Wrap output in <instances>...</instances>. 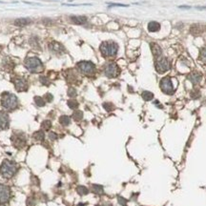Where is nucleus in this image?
I'll return each instance as SVG.
<instances>
[{
	"mask_svg": "<svg viewBox=\"0 0 206 206\" xmlns=\"http://www.w3.org/2000/svg\"><path fill=\"white\" fill-rule=\"evenodd\" d=\"M18 170L17 164L14 161H12V160L5 159L4 161L2 162L1 166H0V174L3 178L5 179H11L12 178L15 174H16Z\"/></svg>",
	"mask_w": 206,
	"mask_h": 206,
	"instance_id": "obj_1",
	"label": "nucleus"
},
{
	"mask_svg": "<svg viewBox=\"0 0 206 206\" xmlns=\"http://www.w3.org/2000/svg\"><path fill=\"white\" fill-rule=\"evenodd\" d=\"M1 104L6 110L12 111L16 109V107L18 106V99L14 94L4 93L1 98Z\"/></svg>",
	"mask_w": 206,
	"mask_h": 206,
	"instance_id": "obj_2",
	"label": "nucleus"
},
{
	"mask_svg": "<svg viewBox=\"0 0 206 206\" xmlns=\"http://www.w3.org/2000/svg\"><path fill=\"white\" fill-rule=\"evenodd\" d=\"M25 67L32 73H40L44 70L43 64L38 57H29L25 60Z\"/></svg>",
	"mask_w": 206,
	"mask_h": 206,
	"instance_id": "obj_3",
	"label": "nucleus"
},
{
	"mask_svg": "<svg viewBox=\"0 0 206 206\" xmlns=\"http://www.w3.org/2000/svg\"><path fill=\"white\" fill-rule=\"evenodd\" d=\"M99 50H100L103 56L105 57L115 56L117 53L118 46L115 42H103L100 45V47H99Z\"/></svg>",
	"mask_w": 206,
	"mask_h": 206,
	"instance_id": "obj_4",
	"label": "nucleus"
},
{
	"mask_svg": "<svg viewBox=\"0 0 206 206\" xmlns=\"http://www.w3.org/2000/svg\"><path fill=\"white\" fill-rule=\"evenodd\" d=\"M77 68L85 76H92L95 72V64L91 61H80L77 63Z\"/></svg>",
	"mask_w": 206,
	"mask_h": 206,
	"instance_id": "obj_5",
	"label": "nucleus"
},
{
	"mask_svg": "<svg viewBox=\"0 0 206 206\" xmlns=\"http://www.w3.org/2000/svg\"><path fill=\"white\" fill-rule=\"evenodd\" d=\"M11 140H12V145L15 148H17V149L24 148L26 146V143H27L25 135L23 133H21V132H14L11 137Z\"/></svg>",
	"mask_w": 206,
	"mask_h": 206,
	"instance_id": "obj_6",
	"label": "nucleus"
},
{
	"mask_svg": "<svg viewBox=\"0 0 206 206\" xmlns=\"http://www.w3.org/2000/svg\"><path fill=\"white\" fill-rule=\"evenodd\" d=\"M154 66H156V70L157 71V73H165L170 69V63H169L168 59L163 56L156 59Z\"/></svg>",
	"mask_w": 206,
	"mask_h": 206,
	"instance_id": "obj_7",
	"label": "nucleus"
},
{
	"mask_svg": "<svg viewBox=\"0 0 206 206\" xmlns=\"http://www.w3.org/2000/svg\"><path fill=\"white\" fill-rule=\"evenodd\" d=\"M120 73V70L118 68V66L114 62H111L106 65L104 69V73L106 76L113 78V77H117Z\"/></svg>",
	"mask_w": 206,
	"mask_h": 206,
	"instance_id": "obj_8",
	"label": "nucleus"
},
{
	"mask_svg": "<svg viewBox=\"0 0 206 206\" xmlns=\"http://www.w3.org/2000/svg\"><path fill=\"white\" fill-rule=\"evenodd\" d=\"M160 89L162 90L163 93H165L167 95H172L174 93V86L172 83V80L169 76L163 77L160 81Z\"/></svg>",
	"mask_w": 206,
	"mask_h": 206,
	"instance_id": "obj_9",
	"label": "nucleus"
},
{
	"mask_svg": "<svg viewBox=\"0 0 206 206\" xmlns=\"http://www.w3.org/2000/svg\"><path fill=\"white\" fill-rule=\"evenodd\" d=\"M12 82H14L15 90L18 92H25L28 90V82L24 77H20V76H16L12 78Z\"/></svg>",
	"mask_w": 206,
	"mask_h": 206,
	"instance_id": "obj_10",
	"label": "nucleus"
},
{
	"mask_svg": "<svg viewBox=\"0 0 206 206\" xmlns=\"http://www.w3.org/2000/svg\"><path fill=\"white\" fill-rule=\"evenodd\" d=\"M11 198V189L5 184H0V204L7 203Z\"/></svg>",
	"mask_w": 206,
	"mask_h": 206,
	"instance_id": "obj_11",
	"label": "nucleus"
},
{
	"mask_svg": "<svg viewBox=\"0 0 206 206\" xmlns=\"http://www.w3.org/2000/svg\"><path fill=\"white\" fill-rule=\"evenodd\" d=\"M9 124H10L9 115L6 113L0 111V131L8 129Z\"/></svg>",
	"mask_w": 206,
	"mask_h": 206,
	"instance_id": "obj_12",
	"label": "nucleus"
},
{
	"mask_svg": "<svg viewBox=\"0 0 206 206\" xmlns=\"http://www.w3.org/2000/svg\"><path fill=\"white\" fill-rule=\"evenodd\" d=\"M150 47H151V50H152L153 56H154V59L159 58V57L162 56V50H161V48H160L157 43H151Z\"/></svg>",
	"mask_w": 206,
	"mask_h": 206,
	"instance_id": "obj_13",
	"label": "nucleus"
},
{
	"mask_svg": "<svg viewBox=\"0 0 206 206\" xmlns=\"http://www.w3.org/2000/svg\"><path fill=\"white\" fill-rule=\"evenodd\" d=\"M50 50L56 54H62L64 53V51H65L63 45L58 42H52L50 44Z\"/></svg>",
	"mask_w": 206,
	"mask_h": 206,
	"instance_id": "obj_14",
	"label": "nucleus"
},
{
	"mask_svg": "<svg viewBox=\"0 0 206 206\" xmlns=\"http://www.w3.org/2000/svg\"><path fill=\"white\" fill-rule=\"evenodd\" d=\"M190 29H191V30H190L191 34L193 35H195V36H198V35L201 34L204 32V26L199 25V24L193 25V26H191V28Z\"/></svg>",
	"mask_w": 206,
	"mask_h": 206,
	"instance_id": "obj_15",
	"label": "nucleus"
},
{
	"mask_svg": "<svg viewBox=\"0 0 206 206\" xmlns=\"http://www.w3.org/2000/svg\"><path fill=\"white\" fill-rule=\"evenodd\" d=\"M70 19H71V21H72L73 23L77 24V25L85 24L87 22V17L86 16H81V15H79V16H71Z\"/></svg>",
	"mask_w": 206,
	"mask_h": 206,
	"instance_id": "obj_16",
	"label": "nucleus"
},
{
	"mask_svg": "<svg viewBox=\"0 0 206 206\" xmlns=\"http://www.w3.org/2000/svg\"><path fill=\"white\" fill-rule=\"evenodd\" d=\"M188 78H189L190 81L193 83V84H198L201 79V75L199 73L195 72V73H192L191 75L188 76Z\"/></svg>",
	"mask_w": 206,
	"mask_h": 206,
	"instance_id": "obj_17",
	"label": "nucleus"
},
{
	"mask_svg": "<svg viewBox=\"0 0 206 206\" xmlns=\"http://www.w3.org/2000/svg\"><path fill=\"white\" fill-rule=\"evenodd\" d=\"M31 23V20L28 18H18L16 20H14V25L17 26V27H25L28 24Z\"/></svg>",
	"mask_w": 206,
	"mask_h": 206,
	"instance_id": "obj_18",
	"label": "nucleus"
},
{
	"mask_svg": "<svg viewBox=\"0 0 206 206\" xmlns=\"http://www.w3.org/2000/svg\"><path fill=\"white\" fill-rule=\"evenodd\" d=\"M160 29V24L157 21H151L148 24V30L149 32H157Z\"/></svg>",
	"mask_w": 206,
	"mask_h": 206,
	"instance_id": "obj_19",
	"label": "nucleus"
},
{
	"mask_svg": "<svg viewBox=\"0 0 206 206\" xmlns=\"http://www.w3.org/2000/svg\"><path fill=\"white\" fill-rule=\"evenodd\" d=\"M91 190L95 194H98V195H102L104 191H103V186L101 185H98V184H93Z\"/></svg>",
	"mask_w": 206,
	"mask_h": 206,
	"instance_id": "obj_20",
	"label": "nucleus"
},
{
	"mask_svg": "<svg viewBox=\"0 0 206 206\" xmlns=\"http://www.w3.org/2000/svg\"><path fill=\"white\" fill-rule=\"evenodd\" d=\"M3 64H4V68L7 71H10V70L14 68V63L12 62V60L10 59V58H5Z\"/></svg>",
	"mask_w": 206,
	"mask_h": 206,
	"instance_id": "obj_21",
	"label": "nucleus"
},
{
	"mask_svg": "<svg viewBox=\"0 0 206 206\" xmlns=\"http://www.w3.org/2000/svg\"><path fill=\"white\" fill-rule=\"evenodd\" d=\"M33 137L34 138L35 140L41 141V140H43L44 138H45V134H44L43 131H37V132H35V133L33 135Z\"/></svg>",
	"mask_w": 206,
	"mask_h": 206,
	"instance_id": "obj_22",
	"label": "nucleus"
},
{
	"mask_svg": "<svg viewBox=\"0 0 206 206\" xmlns=\"http://www.w3.org/2000/svg\"><path fill=\"white\" fill-rule=\"evenodd\" d=\"M59 122L61 125H63V126H68L71 122V119L68 115H61L59 117Z\"/></svg>",
	"mask_w": 206,
	"mask_h": 206,
	"instance_id": "obj_23",
	"label": "nucleus"
},
{
	"mask_svg": "<svg viewBox=\"0 0 206 206\" xmlns=\"http://www.w3.org/2000/svg\"><path fill=\"white\" fill-rule=\"evenodd\" d=\"M141 95H142V98L146 101H150L154 98V94L149 91H144Z\"/></svg>",
	"mask_w": 206,
	"mask_h": 206,
	"instance_id": "obj_24",
	"label": "nucleus"
},
{
	"mask_svg": "<svg viewBox=\"0 0 206 206\" xmlns=\"http://www.w3.org/2000/svg\"><path fill=\"white\" fill-rule=\"evenodd\" d=\"M76 192L78 193L80 196H84L88 194L89 190L87 187H85V186H78V187L76 188Z\"/></svg>",
	"mask_w": 206,
	"mask_h": 206,
	"instance_id": "obj_25",
	"label": "nucleus"
},
{
	"mask_svg": "<svg viewBox=\"0 0 206 206\" xmlns=\"http://www.w3.org/2000/svg\"><path fill=\"white\" fill-rule=\"evenodd\" d=\"M73 118L76 121H80L83 118V113L81 111H76L73 114Z\"/></svg>",
	"mask_w": 206,
	"mask_h": 206,
	"instance_id": "obj_26",
	"label": "nucleus"
},
{
	"mask_svg": "<svg viewBox=\"0 0 206 206\" xmlns=\"http://www.w3.org/2000/svg\"><path fill=\"white\" fill-rule=\"evenodd\" d=\"M34 102H35V104L37 106H39V107H43L45 105L44 98H41V96H34Z\"/></svg>",
	"mask_w": 206,
	"mask_h": 206,
	"instance_id": "obj_27",
	"label": "nucleus"
},
{
	"mask_svg": "<svg viewBox=\"0 0 206 206\" xmlns=\"http://www.w3.org/2000/svg\"><path fill=\"white\" fill-rule=\"evenodd\" d=\"M67 104H68V106L71 109H76L79 105L78 102L75 100V99H70V100H68V102H67Z\"/></svg>",
	"mask_w": 206,
	"mask_h": 206,
	"instance_id": "obj_28",
	"label": "nucleus"
},
{
	"mask_svg": "<svg viewBox=\"0 0 206 206\" xmlns=\"http://www.w3.org/2000/svg\"><path fill=\"white\" fill-rule=\"evenodd\" d=\"M41 127H42V129H44L45 131H49L50 128L52 127L51 120H44L42 122V124H41Z\"/></svg>",
	"mask_w": 206,
	"mask_h": 206,
	"instance_id": "obj_29",
	"label": "nucleus"
},
{
	"mask_svg": "<svg viewBox=\"0 0 206 206\" xmlns=\"http://www.w3.org/2000/svg\"><path fill=\"white\" fill-rule=\"evenodd\" d=\"M103 107L107 112H111L115 109V106L113 103H110V102H105L104 104H103Z\"/></svg>",
	"mask_w": 206,
	"mask_h": 206,
	"instance_id": "obj_30",
	"label": "nucleus"
},
{
	"mask_svg": "<svg viewBox=\"0 0 206 206\" xmlns=\"http://www.w3.org/2000/svg\"><path fill=\"white\" fill-rule=\"evenodd\" d=\"M199 57L202 61L206 62V47H203L201 50V54H199Z\"/></svg>",
	"mask_w": 206,
	"mask_h": 206,
	"instance_id": "obj_31",
	"label": "nucleus"
},
{
	"mask_svg": "<svg viewBox=\"0 0 206 206\" xmlns=\"http://www.w3.org/2000/svg\"><path fill=\"white\" fill-rule=\"evenodd\" d=\"M30 43H31V45L33 47H38L39 46V43H38V39H37V37H35V36H34V37H32L31 39H30Z\"/></svg>",
	"mask_w": 206,
	"mask_h": 206,
	"instance_id": "obj_32",
	"label": "nucleus"
},
{
	"mask_svg": "<svg viewBox=\"0 0 206 206\" xmlns=\"http://www.w3.org/2000/svg\"><path fill=\"white\" fill-rule=\"evenodd\" d=\"M76 95H77V93H76V90L75 88H70L68 90V95L70 98H75V96H76Z\"/></svg>",
	"mask_w": 206,
	"mask_h": 206,
	"instance_id": "obj_33",
	"label": "nucleus"
},
{
	"mask_svg": "<svg viewBox=\"0 0 206 206\" xmlns=\"http://www.w3.org/2000/svg\"><path fill=\"white\" fill-rule=\"evenodd\" d=\"M40 82L45 86H49L50 84V80L46 76H40Z\"/></svg>",
	"mask_w": 206,
	"mask_h": 206,
	"instance_id": "obj_34",
	"label": "nucleus"
},
{
	"mask_svg": "<svg viewBox=\"0 0 206 206\" xmlns=\"http://www.w3.org/2000/svg\"><path fill=\"white\" fill-rule=\"evenodd\" d=\"M191 96L193 98H198L201 96V93H199L198 90H194V91L191 92Z\"/></svg>",
	"mask_w": 206,
	"mask_h": 206,
	"instance_id": "obj_35",
	"label": "nucleus"
},
{
	"mask_svg": "<svg viewBox=\"0 0 206 206\" xmlns=\"http://www.w3.org/2000/svg\"><path fill=\"white\" fill-rule=\"evenodd\" d=\"M44 100H46L48 102L53 101V95H52L51 94H49V93H47V94L44 95Z\"/></svg>",
	"mask_w": 206,
	"mask_h": 206,
	"instance_id": "obj_36",
	"label": "nucleus"
},
{
	"mask_svg": "<svg viewBox=\"0 0 206 206\" xmlns=\"http://www.w3.org/2000/svg\"><path fill=\"white\" fill-rule=\"evenodd\" d=\"M27 205L28 206H34L35 205V201L34 198H29L27 201Z\"/></svg>",
	"mask_w": 206,
	"mask_h": 206,
	"instance_id": "obj_37",
	"label": "nucleus"
},
{
	"mask_svg": "<svg viewBox=\"0 0 206 206\" xmlns=\"http://www.w3.org/2000/svg\"><path fill=\"white\" fill-rule=\"evenodd\" d=\"M117 198H118V202H119V204L123 205V206H126V202H127L126 199L121 198V197H118Z\"/></svg>",
	"mask_w": 206,
	"mask_h": 206,
	"instance_id": "obj_38",
	"label": "nucleus"
},
{
	"mask_svg": "<svg viewBox=\"0 0 206 206\" xmlns=\"http://www.w3.org/2000/svg\"><path fill=\"white\" fill-rule=\"evenodd\" d=\"M49 137H50V139H52V140H56L57 138V135L56 133H54V132H51V133L49 134Z\"/></svg>",
	"mask_w": 206,
	"mask_h": 206,
	"instance_id": "obj_39",
	"label": "nucleus"
},
{
	"mask_svg": "<svg viewBox=\"0 0 206 206\" xmlns=\"http://www.w3.org/2000/svg\"><path fill=\"white\" fill-rule=\"evenodd\" d=\"M110 7H128V5H124V4H111Z\"/></svg>",
	"mask_w": 206,
	"mask_h": 206,
	"instance_id": "obj_40",
	"label": "nucleus"
},
{
	"mask_svg": "<svg viewBox=\"0 0 206 206\" xmlns=\"http://www.w3.org/2000/svg\"><path fill=\"white\" fill-rule=\"evenodd\" d=\"M96 206H103V205H96Z\"/></svg>",
	"mask_w": 206,
	"mask_h": 206,
	"instance_id": "obj_41",
	"label": "nucleus"
}]
</instances>
